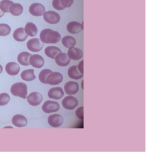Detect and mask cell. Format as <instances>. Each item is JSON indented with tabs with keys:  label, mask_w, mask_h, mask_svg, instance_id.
<instances>
[{
	"label": "cell",
	"mask_w": 146,
	"mask_h": 152,
	"mask_svg": "<svg viewBox=\"0 0 146 152\" xmlns=\"http://www.w3.org/2000/svg\"><path fill=\"white\" fill-rule=\"evenodd\" d=\"M21 77L23 80L27 82L33 81L36 78L34 74V70L33 69H28L22 72Z\"/></svg>",
	"instance_id": "23"
},
{
	"label": "cell",
	"mask_w": 146,
	"mask_h": 152,
	"mask_svg": "<svg viewBox=\"0 0 146 152\" xmlns=\"http://www.w3.org/2000/svg\"><path fill=\"white\" fill-rule=\"evenodd\" d=\"M43 100V97L40 93H31L27 97V101L32 106H36L39 105Z\"/></svg>",
	"instance_id": "11"
},
{
	"label": "cell",
	"mask_w": 146,
	"mask_h": 152,
	"mask_svg": "<svg viewBox=\"0 0 146 152\" xmlns=\"http://www.w3.org/2000/svg\"><path fill=\"white\" fill-rule=\"evenodd\" d=\"M3 67L1 65H0V74L2 73V72H3Z\"/></svg>",
	"instance_id": "36"
},
{
	"label": "cell",
	"mask_w": 146,
	"mask_h": 152,
	"mask_svg": "<svg viewBox=\"0 0 146 152\" xmlns=\"http://www.w3.org/2000/svg\"><path fill=\"white\" fill-rule=\"evenodd\" d=\"M29 11L32 15L35 16H41L45 12V8L41 4L34 3L29 7Z\"/></svg>",
	"instance_id": "8"
},
{
	"label": "cell",
	"mask_w": 146,
	"mask_h": 152,
	"mask_svg": "<svg viewBox=\"0 0 146 152\" xmlns=\"http://www.w3.org/2000/svg\"><path fill=\"white\" fill-rule=\"evenodd\" d=\"M31 54L28 52H21L18 55L17 60L18 62L22 65L27 66L30 65L29 60L30 56Z\"/></svg>",
	"instance_id": "21"
},
{
	"label": "cell",
	"mask_w": 146,
	"mask_h": 152,
	"mask_svg": "<svg viewBox=\"0 0 146 152\" xmlns=\"http://www.w3.org/2000/svg\"><path fill=\"white\" fill-rule=\"evenodd\" d=\"M55 61L58 65L60 66H66L70 63L71 59L65 53H59L55 58Z\"/></svg>",
	"instance_id": "12"
},
{
	"label": "cell",
	"mask_w": 146,
	"mask_h": 152,
	"mask_svg": "<svg viewBox=\"0 0 146 152\" xmlns=\"http://www.w3.org/2000/svg\"><path fill=\"white\" fill-rule=\"evenodd\" d=\"M3 1V0H0V3H1V1Z\"/></svg>",
	"instance_id": "37"
},
{
	"label": "cell",
	"mask_w": 146,
	"mask_h": 152,
	"mask_svg": "<svg viewBox=\"0 0 146 152\" xmlns=\"http://www.w3.org/2000/svg\"><path fill=\"white\" fill-rule=\"evenodd\" d=\"M20 70V66L18 64L14 62L8 63L5 66V70L7 74L12 76L17 75Z\"/></svg>",
	"instance_id": "17"
},
{
	"label": "cell",
	"mask_w": 146,
	"mask_h": 152,
	"mask_svg": "<svg viewBox=\"0 0 146 152\" xmlns=\"http://www.w3.org/2000/svg\"><path fill=\"white\" fill-rule=\"evenodd\" d=\"M62 104L64 108L67 110H72L75 109L78 106L79 101L75 97L69 96L65 97L63 99Z\"/></svg>",
	"instance_id": "5"
},
{
	"label": "cell",
	"mask_w": 146,
	"mask_h": 152,
	"mask_svg": "<svg viewBox=\"0 0 146 152\" xmlns=\"http://www.w3.org/2000/svg\"><path fill=\"white\" fill-rule=\"evenodd\" d=\"M52 72L49 69H44L42 70L39 75V79L40 82L43 84H46V80L47 76Z\"/></svg>",
	"instance_id": "29"
},
{
	"label": "cell",
	"mask_w": 146,
	"mask_h": 152,
	"mask_svg": "<svg viewBox=\"0 0 146 152\" xmlns=\"http://www.w3.org/2000/svg\"><path fill=\"white\" fill-rule=\"evenodd\" d=\"M64 93L62 88L60 87L53 88L50 89L48 92V96L52 99L59 100L63 97Z\"/></svg>",
	"instance_id": "14"
},
{
	"label": "cell",
	"mask_w": 146,
	"mask_h": 152,
	"mask_svg": "<svg viewBox=\"0 0 146 152\" xmlns=\"http://www.w3.org/2000/svg\"><path fill=\"white\" fill-rule=\"evenodd\" d=\"M68 75L69 78L74 80H79L84 76V74L79 71L77 66L75 65L69 67L68 70Z\"/></svg>",
	"instance_id": "20"
},
{
	"label": "cell",
	"mask_w": 146,
	"mask_h": 152,
	"mask_svg": "<svg viewBox=\"0 0 146 152\" xmlns=\"http://www.w3.org/2000/svg\"><path fill=\"white\" fill-rule=\"evenodd\" d=\"M62 43L66 48H69L75 46L76 41L75 39L72 37L66 36L63 38Z\"/></svg>",
	"instance_id": "26"
},
{
	"label": "cell",
	"mask_w": 146,
	"mask_h": 152,
	"mask_svg": "<svg viewBox=\"0 0 146 152\" xmlns=\"http://www.w3.org/2000/svg\"><path fill=\"white\" fill-rule=\"evenodd\" d=\"M53 7L57 10H63L66 8L62 5L61 2V0H53Z\"/></svg>",
	"instance_id": "31"
},
{
	"label": "cell",
	"mask_w": 146,
	"mask_h": 152,
	"mask_svg": "<svg viewBox=\"0 0 146 152\" xmlns=\"http://www.w3.org/2000/svg\"><path fill=\"white\" fill-rule=\"evenodd\" d=\"M67 55L70 59L78 61L83 57V52L79 48L73 47L69 48Z\"/></svg>",
	"instance_id": "16"
},
{
	"label": "cell",
	"mask_w": 146,
	"mask_h": 152,
	"mask_svg": "<svg viewBox=\"0 0 146 152\" xmlns=\"http://www.w3.org/2000/svg\"><path fill=\"white\" fill-rule=\"evenodd\" d=\"M63 76L58 72H53L48 75L46 78V84L51 86H56L61 84L63 80Z\"/></svg>",
	"instance_id": "4"
},
{
	"label": "cell",
	"mask_w": 146,
	"mask_h": 152,
	"mask_svg": "<svg viewBox=\"0 0 146 152\" xmlns=\"http://www.w3.org/2000/svg\"><path fill=\"white\" fill-rule=\"evenodd\" d=\"M48 123L51 126L57 128L62 125L64 122V118L61 115L54 114L50 115L48 118Z\"/></svg>",
	"instance_id": "13"
},
{
	"label": "cell",
	"mask_w": 146,
	"mask_h": 152,
	"mask_svg": "<svg viewBox=\"0 0 146 152\" xmlns=\"http://www.w3.org/2000/svg\"><path fill=\"white\" fill-rule=\"evenodd\" d=\"M43 46V42L38 38L31 39L27 42V48L31 52H39L42 49Z\"/></svg>",
	"instance_id": "3"
},
{
	"label": "cell",
	"mask_w": 146,
	"mask_h": 152,
	"mask_svg": "<svg viewBox=\"0 0 146 152\" xmlns=\"http://www.w3.org/2000/svg\"><path fill=\"white\" fill-rule=\"evenodd\" d=\"M42 111L45 113H54L58 111L60 105L56 102L48 100L44 102L42 106Z\"/></svg>",
	"instance_id": "6"
},
{
	"label": "cell",
	"mask_w": 146,
	"mask_h": 152,
	"mask_svg": "<svg viewBox=\"0 0 146 152\" xmlns=\"http://www.w3.org/2000/svg\"><path fill=\"white\" fill-rule=\"evenodd\" d=\"M66 29L71 34H76L79 33L83 30V25L79 22L73 21L69 23L66 26Z\"/></svg>",
	"instance_id": "18"
},
{
	"label": "cell",
	"mask_w": 146,
	"mask_h": 152,
	"mask_svg": "<svg viewBox=\"0 0 146 152\" xmlns=\"http://www.w3.org/2000/svg\"><path fill=\"white\" fill-rule=\"evenodd\" d=\"M74 0H61V4L64 7H70L73 3Z\"/></svg>",
	"instance_id": "33"
},
{
	"label": "cell",
	"mask_w": 146,
	"mask_h": 152,
	"mask_svg": "<svg viewBox=\"0 0 146 152\" xmlns=\"http://www.w3.org/2000/svg\"><path fill=\"white\" fill-rule=\"evenodd\" d=\"M13 125L19 128L24 127L27 125L28 120L26 118L21 115H14L12 120Z\"/></svg>",
	"instance_id": "15"
},
{
	"label": "cell",
	"mask_w": 146,
	"mask_h": 152,
	"mask_svg": "<svg viewBox=\"0 0 146 152\" xmlns=\"http://www.w3.org/2000/svg\"><path fill=\"white\" fill-rule=\"evenodd\" d=\"M4 12H3L1 10V9H0V18L2 17L4 15Z\"/></svg>",
	"instance_id": "35"
},
{
	"label": "cell",
	"mask_w": 146,
	"mask_h": 152,
	"mask_svg": "<svg viewBox=\"0 0 146 152\" xmlns=\"http://www.w3.org/2000/svg\"><path fill=\"white\" fill-rule=\"evenodd\" d=\"M39 37L41 41L46 44L58 43L61 39V34L58 32L48 28L42 31Z\"/></svg>",
	"instance_id": "1"
},
{
	"label": "cell",
	"mask_w": 146,
	"mask_h": 152,
	"mask_svg": "<svg viewBox=\"0 0 146 152\" xmlns=\"http://www.w3.org/2000/svg\"><path fill=\"white\" fill-rule=\"evenodd\" d=\"M77 67L79 71L82 74H84V60L79 63Z\"/></svg>",
	"instance_id": "34"
},
{
	"label": "cell",
	"mask_w": 146,
	"mask_h": 152,
	"mask_svg": "<svg viewBox=\"0 0 146 152\" xmlns=\"http://www.w3.org/2000/svg\"><path fill=\"white\" fill-rule=\"evenodd\" d=\"M61 52H62L61 49L56 46H48L45 49V55L47 57L53 59H54L56 56Z\"/></svg>",
	"instance_id": "22"
},
{
	"label": "cell",
	"mask_w": 146,
	"mask_h": 152,
	"mask_svg": "<svg viewBox=\"0 0 146 152\" xmlns=\"http://www.w3.org/2000/svg\"><path fill=\"white\" fill-rule=\"evenodd\" d=\"M13 37L16 41L24 42L28 38V35L25 32L24 28H19L14 31Z\"/></svg>",
	"instance_id": "19"
},
{
	"label": "cell",
	"mask_w": 146,
	"mask_h": 152,
	"mask_svg": "<svg viewBox=\"0 0 146 152\" xmlns=\"http://www.w3.org/2000/svg\"><path fill=\"white\" fill-rule=\"evenodd\" d=\"M25 31L28 36L34 37L37 34L38 29L36 26L32 22L27 23L25 28Z\"/></svg>",
	"instance_id": "24"
},
{
	"label": "cell",
	"mask_w": 146,
	"mask_h": 152,
	"mask_svg": "<svg viewBox=\"0 0 146 152\" xmlns=\"http://www.w3.org/2000/svg\"><path fill=\"white\" fill-rule=\"evenodd\" d=\"M75 115L79 119L83 120L84 119V107H79L75 111Z\"/></svg>",
	"instance_id": "32"
},
{
	"label": "cell",
	"mask_w": 146,
	"mask_h": 152,
	"mask_svg": "<svg viewBox=\"0 0 146 152\" xmlns=\"http://www.w3.org/2000/svg\"><path fill=\"white\" fill-rule=\"evenodd\" d=\"M10 92L13 96L26 99L28 95V87L23 82H17L11 86Z\"/></svg>",
	"instance_id": "2"
},
{
	"label": "cell",
	"mask_w": 146,
	"mask_h": 152,
	"mask_svg": "<svg viewBox=\"0 0 146 152\" xmlns=\"http://www.w3.org/2000/svg\"><path fill=\"white\" fill-rule=\"evenodd\" d=\"M65 92L68 95H73L77 94L79 90V85L77 82L69 81L64 86Z\"/></svg>",
	"instance_id": "9"
},
{
	"label": "cell",
	"mask_w": 146,
	"mask_h": 152,
	"mask_svg": "<svg viewBox=\"0 0 146 152\" xmlns=\"http://www.w3.org/2000/svg\"><path fill=\"white\" fill-rule=\"evenodd\" d=\"M10 97L9 95L7 93L0 94V106L6 105L10 101Z\"/></svg>",
	"instance_id": "30"
},
{
	"label": "cell",
	"mask_w": 146,
	"mask_h": 152,
	"mask_svg": "<svg viewBox=\"0 0 146 152\" xmlns=\"http://www.w3.org/2000/svg\"><path fill=\"white\" fill-rule=\"evenodd\" d=\"M29 62L32 66L38 69L41 68L45 64V61L42 57L37 54L30 56Z\"/></svg>",
	"instance_id": "10"
},
{
	"label": "cell",
	"mask_w": 146,
	"mask_h": 152,
	"mask_svg": "<svg viewBox=\"0 0 146 152\" xmlns=\"http://www.w3.org/2000/svg\"><path fill=\"white\" fill-rule=\"evenodd\" d=\"M11 28L7 24H0V36L8 35L11 32Z\"/></svg>",
	"instance_id": "28"
},
{
	"label": "cell",
	"mask_w": 146,
	"mask_h": 152,
	"mask_svg": "<svg viewBox=\"0 0 146 152\" xmlns=\"http://www.w3.org/2000/svg\"><path fill=\"white\" fill-rule=\"evenodd\" d=\"M43 18L45 22L50 24H56L61 20L58 13L54 11H48L43 14Z\"/></svg>",
	"instance_id": "7"
},
{
	"label": "cell",
	"mask_w": 146,
	"mask_h": 152,
	"mask_svg": "<svg viewBox=\"0 0 146 152\" xmlns=\"http://www.w3.org/2000/svg\"><path fill=\"white\" fill-rule=\"evenodd\" d=\"M14 3L10 0H3L0 3V9L4 12H9V9L12 4Z\"/></svg>",
	"instance_id": "27"
},
{
	"label": "cell",
	"mask_w": 146,
	"mask_h": 152,
	"mask_svg": "<svg viewBox=\"0 0 146 152\" xmlns=\"http://www.w3.org/2000/svg\"><path fill=\"white\" fill-rule=\"evenodd\" d=\"M23 11V7L20 4H12L9 9V12L14 16H18L21 15Z\"/></svg>",
	"instance_id": "25"
}]
</instances>
